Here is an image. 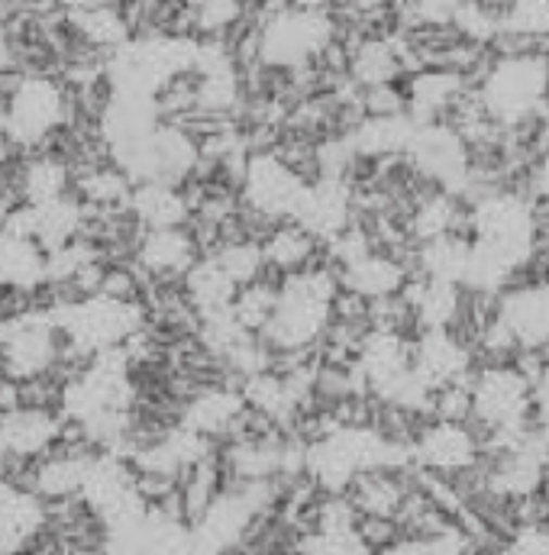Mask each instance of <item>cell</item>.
I'll use <instances>...</instances> for the list:
<instances>
[{
  "mask_svg": "<svg viewBox=\"0 0 549 555\" xmlns=\"http://www.w3.org/2000/svg\"><path fill=\"white\" fill-rule=\"evenodd\" d=\"M401 284H405V269L392 256H379L375 249L340 269V287L362 300L395 297Z\"/></svg>",
  "mask_w": 549,
  "mask_h": 555,
  "instance_id": "4fadbf2b",
  "label": "cell"
},
{
  "mask_svg": "<svg viewBox=\"0 0 549 555\" xmlns=\"http://www.w3.org/2000/svg\"><path fill=\"white\" fill-rule=\"evenodd\" d=\"M65 88L49 75H23L3 111V133L20 155L39 152L55 130L65 127Z\"/></svg>",
  "mask_w": 549,
  "mask_h": 555,
  "instance_id": "7a4b0ae2",
  "label": "cell"
},
{
  "mask_svg": "<svg viewBox=\"0 0 549 555\" xmlns=\"http://www.w3.org/2000/svg\"><path fill=\"white\" fill-rule=\"evenodd\" d=\"M398 72H401V55L385 39H362L349 55V78L359 88L392 85Z\"/></svg>",
  "mask_w": 549,
  "mask_h": 555,
  "instance_id": "d6986e66",
  "label": "cell"
},
{
  "mask_svg": "<svg viewBox=\"0 0 549 555\" xmlns=\"http://www.w3.org/2000/svg\"><path fill=\"white\" fill-rule=\"evenodd\" d=\"M68 13V26L75 29V36L101 52V55H111L117 52L120 46H127L133 36H130V26L124 20V10L120 3L114 0H101V3H91V7H75V10H65Z\"/></svg>",
  "mask_w": 549,
  "mask_h": 555,
  "instance_id": "7c38bea8",
  "label": "cell"
},
{
  "mask_svg": "<svg viewBox=\"0 0 549 555\" xmlns=\"http://www.w3.org/2000/svg\"><path fill=\"white\" fill-rule=\"evenodd\" d=\"M459 91V78L452 72H423L411 85V107L413 117L426 120L436 111H443Z\"/></svg>",
  "mask_w": 549,
  "mask_h": 555,
  "instance_id": "cb8c5ba5",
  "label": "cell"
},
{
  "mask_svg": "<svg viewBox=\"0 0 549 555\" xmlns=\"http://www.w3.org/2000/svg\"><path fill=\"white\" fill-rule=\"evenodd\" d=\"M353 214H356V191L343 178H317L307 184L294 223H301L310 236H317L327 246L330 240H336L343 230L353 227Z\"/></svg>",
  "mask_w": 549,
  "mask_h": 555,
  "instance_id": "5b68a950",
  "label": "cell"
},
{
  "mask_svg": "<svg viewBox=\"0 0 549 555\" xmlns=\"http://www.w3.org/2000/svg\"><path fill=\"white\" fill-rule=\"evenodd\" d=\"M508 26L514 33H544V29H549V0H514Z\"/></svg>",
  "mask_w": 549,
  "mask_h": 555,
  "instance_id": "f1b7e54d",
  "label": "cell"
},
{
  "mask_svg": "<svg viewBox=\"0 0 549 555\" xmlns=\"http://www.w3.org/2000/svg\"><path fill=\"white\" fill-rule=\"evenodd\" d=\"M307 181L297 178L274 152H253L240 184V204L269 223L294 220Z\"/></svg>",
  "mask_w": 549,
  "mask_h": 555,
  "instance_id": "3957f363",
  "label": "cell"
},
{
  "mask_svg": "<svg viewBox=\"0 0 549 555\" xmlns=\"http://www.w3.org/2000/svg\"><path fill=\"white\" fill-rule=\"evenodd\" d=\"M336 294H340V272H333L327 256L320 266H314L307 272L281 278L272 320L259 336L266 343V349L272 356L314 349V343L323 339V333L333 320Z\"/></svg>",
  "mask_w": 549,
  "mask_h": 555,
  "instance_id": "6da1fadb",
  "label": "cell"
},
{
  "mask_svg": "<svg viewBox=\"0 0 549 555\" xmlns=\"http://www.w3.org/2000/svg\"><path fill=\"white\" fill-rule=\"evenodd\" d=\"M547 91V65L540 59H511L485 81V107L498 120H521Z\"/></svg>",
  "mask_w": 549,
  "mask_h": 555,
  "instance_id": "277c9868",
  "label": "cell"
},
{
  "mask_svg": "<svg viewBox=\"0 0 549 555\" xmlns=\"http://www.w3.org/2000/svg\"><path fill=\"white\" fill-rule=\"evenodd\" d=\"M462 3H472V0H413L417 13H420L423 20H443V16H449V13H456Z\"/></svg>",
  "mask_w": 549,
  "mask_h": 555,
  "instance_id": "4dcf8cb0",
  "label": "cell"
},
{
  "mask_svg": "<svg viewBox=\"0 0 549 555\" xmlns=\"http://www.w3.org/2000/svg\"><path fill=\"white\" fill-rule=\"evenodd\" d=\"M475 223H478L482 243H488L491 249L508 256L514 266L527 256L531 236H534V220H531V210L521 201L491 197V201H485L478 207Z\"/></svg>",
  "mask_w": 549,
  "mask_h": 555,
  "instance_id": "52a82bcc",
  "label": "cell"
},
{
  "mask_svg": "<svg viewBox=\"0 0 549 555\" xmlns=\"http://www.w3.org/2000/svg\"><path fill=\"white\" fill-rule=\"evenodd\" d=\"M417 365H420L423 375H452L462 365V352L443 330H430L420 339Z\"/></svg>",
  "mask_w": 549,
  "mask_h": 555,
  "instance_id": "4316f807",
  "label": "cell"
},
{
  "mask_svg": "<svg viewBox=\"0 0 549 555\" xmlns=\"http://www.w3.org/2000/svg\"><path fill=\"white\" fill-rule=\"evenodd\" d=\"M274 304H278V278L263 275L237 287V294L230 300V317L243 333L263 336V330L272 320Z\"/></svg>",
  "mask_w": 549,
  "mask_h": 555,
  "instance_id": "ac0fdd59",
  "label": "cell"
},
{
  "mask_svg": "<svg viewBox=\"0 0 549 555\" xmlns=\"http://www.w3.org/2000/svg\"><path fill=\"white\" fill-rule=\"evenodd\" d=\"M452 20H456V26H459L465 36H472V39H488L491 29H495L491 16H488L485 10H478L475 3H462V7L452 13Z\"/></svg>",
  "mask_w": 549,
  "mask_h": 555,
  "instance_id": "f546056e",
  "label": "cell"
},
{
  "mask_svg": "<svg viewBox=\"0 0 549 555\" xmlns=\"http://www.w3.org/2000/svg\"><path fill=\"white\" fill-rule=\"evenodd\" d=\"M240 414H243V395L227 388H207L191 401L188 423L194 433H220Z\"/></svg>",
  "mask_w": 549,
  "mask_h": 555,
  "instance_id": "7402d4cb",
  "label": "cell"
},
{
  "mask_svg": "<svg viewBox=\"0 0 549 555\" xmlns=\"http://www.w3.org/2000/svg\"><path fill=\"white\" fill-rule=\"evenodd\" d=\"M413 310L423 320V326L430 330H443L452 317H456V287L446 281H423L413 291Z\"/></svg>",
  "mask_w": 549,
  "mask_h": 555,
  "instance_id": "484cf974",
  "label": "cell"
},
{
  "mask_svg": "<svg viewBox=\"0 0 549 555\" xmlns=\"http://www.w3.org/2000/svg\"><path fill=\"white\" fill-rule=\"evenodd\" d=\"M181 287H184V297L191 300V307L197 310V317L230 310V300L237 294V284L227 278V272L210 256H201L194 262V269L181 278Z\"/></svg>",
  "mask_w": 549,
  "mask_h": 555,
  "instance_id": "9a60e30c",
  "label": "cell"
},
{
  "mask_svg": "<svg viewBox=\"0 0 549 555\" xmlns=\"http://www.w3.org/2000/svg\"><path fill=\"white\" fill-rule=\"evenodd\" d=\"M81 227H85V204L75 194L36 207V243L42 246V253L68 246L72 240L81 236Z\"/></svg>",
  "mask_w": 549,
  "mask_h": 555,
  "instance_id": "2e32d148",
  "label": "cell"
},
{
  "mask_svg": "<svg viewBox=\"0 0 549 555\" xmlns=\"http://www.w3.org/2000/svg\"><path fill=\"white\" fill-rule=\"evenodd\" d=\"M55 416H49L39 408H23L3 416L0 423V446L16 455H36L55 439Z\"/></svg>",
  "mask_w": 549,
  "mask_h": 555,
  "instance_id": "e0dca14e",
  "label": "cell"
},
{
  "mask_svg": "<svg viewBox=\"0 0 549 555\" xmlns=\"http://www.w3.org/2000/svg\"><path fill=\"white\" fill-rule=\"evenodd\" d=\"M411 152L413 165L420 168V175L436 178V181H443L449 188H456L465 178V171H469L462 139L456 137L452 130H446V127H423V130H417Z\"/></svg>",
  "mask_w": 549,
  "mask_h": 555,
  "instance_id": "9c48e42d",
  "label": "cell"
},
{
  "mask_svg": "<svg viewBox=\"0 0 549 555\" xmlns=\"http://www.w3.org/2000/svg\"><path fill=\"white\" fill-rule=\"evenodd\" d=\"M16 191H20V201L29 207L52 204V201L72 194V168L49 152L20 155L16 158Z\"/></svg>",
  "mask_w": 549,
  "mask_h": 555,
  "instance_id": "8fae6325",
  "label": "cell"
},
{
  "mask_svg": "<svg viewBox=\"0 0 549 555\" xmlns=\"http://www.w3.org/2000/svg\"><path fill=\"white\" fill-rule=\"evenodd\" d=\"M537 191L549 201V158L540 165V171H537Z\"/></svg>",
  "mask_w": 549,
  "mask_h": 555,
  "instance_id": "1f68e13d",
  "label": "cell"
},
{
  "mask_svg": "<svg viewBox=\"0 0 549 555\" xmlns=\"http://www.w3.org/2000/svg\"><path fill=\"white\" fill-rule=\"evenodd\" d=\"M423 272L430 275V281H446L456 284L465 278V262H469V246L452 240V236H436L426 243L423 249Z\"/></svg>",
  "mask_w": 549,
  "mask_h": 555,
  "instance_id": "603a6c76",
  "label": "cell"
},
{
  "mask_svg": "<svg viewBox=\"0 0 549 555\" xmlns=\"http://www.w3.org/2000/svg\"><path fill=\"white\" fill-rule=\"evenodd\" d=\"M130 214L139 230H181L191 220V207L184 201L181 184H165V181L133 184Z\"/></svg>",
  "mask_w": 549,
  "mask_h": 555,
  "instance_id": "30bf717a",
  "label": "cell"
},
{
  "mask_svg": "<svg viewBox=\"0 0 549 555\" xmlns=\"http://www.w3.org/2000/svg\"><path fill=\"white\" fill-rule=\"evenodd\" d=\"M39 527V507L20 491H0V553L20 550Z\"/></svg>",
  "mask_w": 549,
  "mask_h": 555,
  "instance_id": "44dd1931",
  "label": "cell"
},
{
  "mask_svg": "<svg viewBox=\"0 0 549 555\" xmlns=\"http://www.w3.org/2000/svg\"><path fill=\"white\" fill-rule=\"evenodd\" d=\"M210 259H217V266L227 272V278H230L237 287L266 275L263 246H259L256 240H237V243H227V246H220Z\"/></svg>",
  "mask_w": 549,
  "mask_h": 555,
  "instance_id": "d4e9b609",
  "label": "cell"
},
{
  "mask_svg": "<svg viewBox=\"0 0 549 555\" xmlns=\"http://www.w3.org/2000/svg\"><path fill=\"white\" fill-rule=\"evenodd\" d=\"M263 259H266V275L288 278L297 272H307L323 262V243L310 236L301 223L281 220L263 236Z\"/></svg>",
  "mask_w": 549,
  "mask_h": 555,
  "instance_id": "ba28073f",
  "label": "cell"
},
{
  "mask_svg": "<svg viewBox=\"0 0 549 555\" xmlns=\"http://www.w3.org/2000/svg\"><path fill=\"white\" fill-rule=\"evenodd\" d=\"M417 137V124L405 114H392V117H362V124L353 130V149L362 158H382V155H395L411 149Z\"/></svg>",
  "mask_w": 549,
  "mask_h": 555,
  "instance_id": "5bb4252c",
  "label": "cell"
},
{
  "mask_svg": "<svg viewBox=\"0 0 549 555\" xmlns=\"http://www.w3.org/2000/svg\"><path fill=\"white\" fill-rule=\"evenodd\" d=\"M452 220H456V207L446 197H433V201L420 204V210L413 217V233L423 240H436V236L449 233Z\"/></svg>",
  "mask_w": 549,
  "mask_h": 555,
  "instance_id": "83f0119b",
  "label": "cell"
},
{
  "mask_svg": "<svg viewBox=\"0 0 549 555\" xmlns=\"http://www.w3.org/2000/svg\"><path fill=\"white\" fill-rule=\"evenodd\" d=\"M197 259H201V253H197V243L188 227L142 230L130 266L137 269L142 284H149V281H181L194 269Z\"/></svg>",
  "mask_w": 549,
  "mask_h": 555,
  "instance_id": "8992f818",
  "label": "cell"
},
{
  "mask_svg": "<svg viewBox=\"0 0 549 555\" xmlns=\"http://www.w3.org/2000/svg\"><path fill=\"white\" fill-rule=\"evenodd\" d=\"M505 330L527 343H544L549 336V287H531L505 304Z\"/></svg>",
  "mask_w": 549,
  "mask_h": 555,
  "instance_id": "ffe728a7",
  "label": "cell"
}]
</instances>
